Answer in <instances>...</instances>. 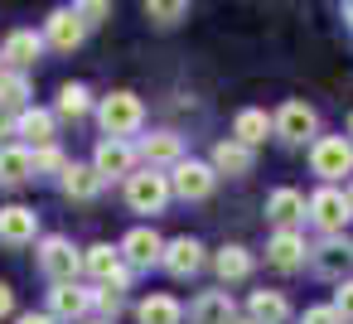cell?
Returning <instances> with one entry per match:
<instances>
[{"label": "cell", "instance_id": "cell-21", "mask_svg": "<svg viewBox=\"0 0 353 324\" xmlns=\"http://www.w3.org/2000/svg\"><path fill=\"white\" fill-rule=\"evenodd\" d=\"M141 155H145L150 170H155V165H179V160H184V145H179L174 131H155V136L141 141Z\"/></svg>", "mask_w": 353, "mask_h": 324}, {"label": "cell", "instance_id": "cell-3", "mask_svg": "<svg viewBox=\"0 0 353 324\" xmlns=\"http://www.w3.org/2000/svg\"><path fill=\"white\" fill-rule=\"evenodd\" d=\"M170 179L165 174H155V170H141V174H131L126 179V203L136 208V213H160L165 203H170Z\"/></svg>", "mask_w": 353, "mask_h": 324}, {"label": "cell", "instance_id": "cell-36", "mask_svg": "<svg viewBox=\"0 0 353 324\" xmlns=\"http://www.w3.org/2000/svg\"><path fill=\"white\" fill-rule=\"evenodd\" d=\"M10 310H15V290H10L6 281H0V319H6Z\"/></svg>", "mask_w": 353, "mask_h": 324}, {"label": "cell", "instance_id": "cell-45", "mask_svg": "<svg viewBox=\"0 0 353 324\" xmlns=\"http://www.w3.org/2000/svg\"><path fill=\"white\" fill-rule=\"evenodd\" d=\"M247 324H252V319H247Z\"/></svg>", "mask_w": 353, "mask_h": 324}, {"label": "cell", "instance_id": "cell-18", "mask_svg": "<svg viewBox=\"0 0 353 324\" xmlns=\"http://www.w3.org/2000/svg\"><path fill=\"white\" fill-rule=\"evenodd\" d=\"M189 324H237L232 319V295L228 290H203L189 305Z\"/></svg>", "mask_w": 353, "mask_h": 324}, {"label": "cell", "instance_id": "cell-1", "mask_svg": "<svg viewBox=\"0 0 353 324\" xmlns=\"http://www.w3.org/2000/svg\"><path fill=\"white\" fill-rule=\"evenodd\" d=\"M97 121H102L107 141H126V136H136V131H141L145 107H141V97H136V92H112V97H102V102H97Z\"/></svg>", "mask_w": 353, "mask_h": 324}, {"label": "cell", "instance_id": "cell-30", "mask_svg": "<svg viewBox=\"0 0 353 324\" xmlns=\"http://www.w3.org/2000/svg\"><path fill=\"white\" fill-rule=\"evenodd\" d=\"M88 107H92V92L83 83H63L59 88V117H83Z\"/></svg>", "mask_w": 353, "mask_h": 324}, {"label": "cell", "instance_id": "cell-29", "mask_svg": "<svg viewBox=\"0 0 353 324\" xmlns=\"http://www.w3.org/2000/svg\"><path fill=\"white\" fill-rule=\"evenodd\" d=\"M0 107H6V112H25L30 107V78L25 73H6V78H0Z\"/></svg>", "mask_w": 353, "mask_h": 324}, {"label": "cell", "instance_id": "cell-8", "mask_svg": "<svg viewBox=\"0 0 353 324\" xmlns=\"http://www.w3.org/2000/svg\"><path fill=\"white\" fill-rule=\"evenodd\" d=\"M310 218H314V223H319L329 237H339V232H343V223L353 218V208H348V194H339V189H329V184H324V189L310 199Z\"/></svg>", "mask_w": 353, "mask_h": 324}, {"label": "cell", "instance_id": "cell-13", "mask_svg": "<svg viewBox=\"0 0 353 324\" xmlns=\"http://www.w3.org/2000/svg\"><path fill=\"white\" fill-rule=\"evenodd\" d=\"M170 276H179V281H189V276H199L203 271V247L194 242V237H174V242H165V261H160Z\"/></svg>", "mask_w": 353, "mask_h": 324}, {"label": "cell", "instance_id": "cell-4", "mask_svg": "<svg viewBox=\"0 0 353 324\" xmlns=\"http://www.w3.org/2000/svg\"><path fill=\"white\" fill-rule=\"evenodd\" d=\"M78 266H83V256L73 252V242H68V237H59V232H54V237H44V242H39V271H44L54 285L73 281V276H78Z\"/></svg>", "mask_w": 353, "mask_h": 324}, {"label": "cell", "instance_id": "cell-16", "mask_svg": "<svg viewBox=\"0 0 353 324\" xmlns=\"http://www.w3.org/2000/svg\"><path fill=\"white\" fill-rule=\"evenodd\" d=\"M15 136H25L34 150H49V145H54V112H44V107H25V112L15 117Z\"/></svg>", "mask_w": 353, "mask_h": 324}, {"label": "cell", "instance_id": "cell-41", "mask_svg": "<svg viewBox=\"0 0 353 324\" xmlns=\"http://www.w3.org/2000/svg\"><path fill=\"white\" fill-rule=\"evenodd\" d=\"M88 324H112V319H88Z\"/></svg>", "mask_w": 353, "mask_h": 324}, {"label": "cell", "instance_id": "cell-2", "mask_svg": "<svg viewBox=\"0 0 353 324\" xmlns=\"http://www.w3.org/2000/svg\"><path fill=\"white\" fill-rule=\"evenodd\" d=\"M310 170H314L319 179L353 174V141H343V136H319L314 150H310Z\"/></svg>", "mask_w": 353, "mask_h": 324}, {"label": "cell", "instance_id": "cell-37", "mask_svg": "<svg viewBox=\"0 0 353 324\" xmlns=\"http://www.w3.org/2000/svg\"><path fill=\"white\" fill-rule=\"evenodd\" d=\"M78 15H83V25H97L107 15V6H78Z\"/></svg>", "mask_w": 353, "mask_h": 324}, {"label": "cell", "instance_id": "cell-17", "mask_svg": "<svg viewBox=\"0 0 353 324\" xmlns=\"http://www.w3.org/2000/svg\"><path fill=\"white\" fill-rule=\"evenodd\" d=\"M310 213V203H305V194H295V189H276L271 199H266V218L271 223H281V232H295V223Z\"/></svg>", "mask_w": 353, "mask_h": 324}, {"label": "cell", "instance_id": "cell-10", "mask_svg": "<svg viewBox=\"0 0 353 324\" xmlns=\"http://www.w3.org/2000/svg\"><path fill=\"white\" fill-rule=\"evenodd\" d=\"M83 34H88V25H83L78 10H54L49 25H44V44L59 49V54H73V49L83 44Z\"/></svg>", "mask_w": 353, "mask_h": 324}, {"label": "cell", "instance_id": "cell-33", "mask_svg": "<svg viewBox=\"0 0 353 324\" xmlns=\"http://www.w3.org/2000/svg\"><path fill=\"white\" fill-rule=\"evenodd\" d=\"M300 324H343V319H339L334 305H310V310L300 314Z\"/></svg>", "mask_w": 353, "mask_h": 324}, {"label": "cell", "instance_id": "cell-38", "mask_svg": "<svg viewBox=\"0 0 353 324\" xmlns=\"http://www.w3.org/2000/svg\"><path fill=\"white\" fill-rule=\"evenodd\" d=\"M6 136H15V117L0 107V145H6Z\"/></svg>", "mask_w": 353, "mask_h": 324}, {"label": "cell", "instance_id": "cell-44", "mask_svg": "<svg viewBox=\"0 0 353 324\" xmlns=\"http://www.w3.org/2000/svg\"><path fill=\"white\" fill-rule=\"evenodd\" d=\"M348 136H353V117H348Z\"/></svg>", "mask_w": 353, "mask_h": 324}, {"label": "cell", "instance_id": "cell-14", "mask_svg": "<svg viewBox=\"0 0 353 324\" xmlns=\"http://www.w3.org/2000/svg\"><path fill=\"white\" fill-rule=\"evenodd\" d=\"M92 310V290H83L78 281H63L49 290V314L54 319H83Z\"/></svg>", "mask_w": 353, "mask_h": 324}, {"label": "cell", "instance_id": "cell-32", "mask_svg": "<svg viewBox=\"0 0 353 324\" xmlns=\"http://www.w3.org/2000/svg\"><path fill=\"white\" fill-rule=\"evenodd\" d=\"M92 305L107 314V319H117L121 310H126V300H121V290H112V285H102V290H92Z\"/></svg>", "mask_w": 353, "mask_h": 324}, {"label": "cell", "instance_id": "cell-34", "mask_svg": "<svg viewBox=\"0 0 353 324\" xmlns=\"http://www.w3.org/2000/svg\"><path fill=\"white\" fill-rule=\"evenodd\" d=\"M39 170H59V174L68 170V165H63V155H59V145H49V150H34V174H39Z\"/></svg>", "mask_w": 353, "mask_h": 324}, {"label": "cell", "instance_id": "cell-39", "mask_svg": "<svg viewBox=\"0 0 353 324\" xmlns=\"http://www.w3.org/2000/svg\"><path fill=\"white\" fill-rule=\"evenodd\" d=\"M15 324H54V314H34V310H30V314H20Z\"/></svg>", "mask_w": 353, "mask_h": 324}, {"label": "cell", "instance_id": "cell-43", "mask_svg": "<svg viewBox=\"0 0 353 324\" xmlns=\"http://www.w3.org/2000/svg\"><path fill=\"white\" fill-rule=\"evenodd\" d=\"M0 78H6V59H0Z\"/></svg>", "mask_w": 353, "mask_h": 324}, {"label": "cell", "instance_id": "cell-27", "mask_svg": "<svg viewBox=\"0 0 353 324\" xmlns=\"http://www.w3.org/2000/svg\"><path fill=\"white\" fill-rule=\"evenodd\" d=\"M314 266H319L324 276H343V271L353 266V242H348V237H329V242L319 247Z\"/></svg>", "mask_w": 353, "mask_h": 324}, {"label": "cell", "instance_id": "cell-42", "mask_svg": "<svg viewBox=\"0 0 353 324\" xmlns=\"http://www.w3.org/2000/svg\"><path fill=\"white\" fill-rule=\"evenodd\" d=\"M348 208H353V184H348Z\"/></svg>", "mask_w": 353, "mask_h": 324}, {"label": "cell", "instance_id": "cell-35", "mask_svg": "<svg viewBox=\"0 0 353 324\" xmlns=\"http://www.w3.org/2000/svg\"><path fill=\"white\" fill-rule=\"evenodd\" d=\"M334 310H339V319H353V281H343V285H339Z\"/></svg>", "mask_w": 353, "mask_h": 324}, {"label": "cell", "instance_id": "cell-11", "mask_svg": "<svg viewBox=\"0 0 353 324\" xmlns=\"http://www.w3.org/2000/svg\"><path fill=\"white\" fill-rule=\"evenodd\" d=\"M314 126H319V117H314V107H305V102H285V107L276 112V136H281V141H290V145L310 141V136H314Z\"/></svg>", "mask_w": 353, "mask_h": 324}, {"label": "cell", "instance_id": "cell-9", "mask_svg": "<svg viewBox=\"0 0 353 324\" xmlns=\"http://www.w3.org/2000/svg\"><path fill=\"white\" fill-rule=\"evenodd\" d=\"M39 237V213L25 208V203H10V208H0V242L6 247H30Z\"/></svg>", "mask_w": 353, "mask_h": 324}, {"label": "cell", "instance_id": "cell-6", "mask_svg": "<svg viewBox=\"0 0 353 324\" xmlns=\"http://www.w3.org/2000/svg\"><path fill=\"white\" fill-rule=\"evenodd\" d=\"M83 266H88V271H92L102 285H112V290H126V285H131V266L121 261V247H107V242H97V247H88Z\"/></svg>", "mask_w": 353, "mask_h": 324}, {"label": "cell", "instance_id": "cell-26", "mask_svg": "<svg viewBox=\"0 0 353 324\" xmlns=\"http://www.w3.org/2000/svg\"><path fill=\"white\" fill-rule=\"evenodd\" d=\"M213 170H218V174H252V150H247L242 141H218Z\"/></svg>", "mask_w": 353, "mask_h": 324}, {"label": "cell", "instance_id": "cell-15", "mask_svg": "<svg viewBox=\"0 0 353 324\" xmlns=\"http://www.w3.org/2000/svg\"><path fill=\"white\" fill-rule=\"evenodd\" d=\"M39 54H44V34H34V30H10L6 44H0V59L15 63V73L30 68V63H39Z\"/></svg>", "mask_w": 353, "mask_h": 324}, {"label": "cell", "instance_id": "cell-23", "mask_svg": "<svg viewBox=\"0 0 353 324\" xmlns=\"http://www.w3.org/2000/svg\"><path fill=\"white\" fill-rule=\"evenodd\" d=\"M276 131V121L266 117V112H256V107H247V112H237V121H232V136L252 150V145H261L266 136Z\"/></svg>", "mask_w": 353, "mask_h": 324}, {"label": "cell", "instance_id": "cell-22", "mask_svg": "<svg viewBox=\"0 0 353 324\" xmlns=\"http://www.w3.org/2000/svg\"><path fill=\"white\" fill-rule=\"evenodd\" d=\"M247 310H252V324H285L290 319V305L281 290H252Z\"/></svg>", "mask_w": 353, "mask_h": 324}, {"label": "cell", "instance_id": "cell-19", "mask_svg": "<svg viewBox=\"0 0 353 324\" xmlns=\"http://www.w3.org/2000/svg\"><path fill=\"white\" fill-rule=\"evenodd\" d=\"M305 237L300 232H276L271 237V247H266V261L276 266V271H295V266H305Z\"/></svg>", "mask_w": 353, "mask_h": 324}, {"label": "cell", "instance_id": "cell-5", "mask_svg": "<svg viewBox=\"0 0 353 324\" xmlns=\"http://www.w3.org/2000/svg\"><path fill=\"white\" fill-rule=\"evenodd\" d=\"M121 261H126L131 271L160 266V261H165V242H160V232H155V227H131V232L121 237Z\"/></svg>", "mask_w": 353, "mask_h": 324}, {"label": "cell", "instance_id": "cell-12", "mask_svg": "<svg viewBox=\"0 0 353 324\" xmlns=\"http://www.w3.org/2000/svg\"><path fill=\"white\" fill-rule=\"evenodd\" d=\"M92 170L102 174V184H107V179H121V174L131 179V170H136V150H131L126 141H102L97 155H92Z\"/></svg>", "mask_w": 353, "mask_h": 324}, {"label": "cell", "instance_id": "cell-40", "mask_svg": "<svg viewBox=\"0 0 353 324\" xmlns=\"http://www.w3.org/2000/svg\"><path fill=\"white\" fill-rule=\"evenodd\" d=\"M343 20H348V25H353V6H348V10H343Z\"/></svg>", "mask_w": 353, "mask_h": 324}, {"label": "cell", "instance_id": "cell-25", "mask_svg": "<svg viewBox=\"0 0 353 324\" xmlns=\"http://www.w3.org/2000/svg\"><path fill=\"white\" fill-rule=\"evenodd\" d=\"M136 319L141 324H184V305L174 295H150V300H141Z\"/></svg>", "mask_w": 353, "mask_h": 324}, {"label": "cell", "instance_id": "cell-20", "mask_svg": "<svg viewBox=\"0 0 353 324\" xmlns=\"http://www.w3.org/2000/svg\"><path fill=\"white\" fill-rule=\"evenodd\" d=\"M30 174H34L30 145H0V184H25Z\"/></svg>", "mask_w": 353, "mask_h": 324}, {"label": "cell", "instance_id": "cell-7", "mask_svg": "<svg viewBox=\"0 0 353 324\" xmlns=\"http://www.w3.org/2000/svg\"><path fill=\"white\" fill-rule=\"evenodd\" d=\"M213 184H218V170L203 165V160H179L174 174H170V189H174L179 199H208Z\"/></svg>", "mask_w": 353, "mask_h": 324}, {"label": "cell", "instance_id": "cell-31", "mask_svg": "<svg viewBox=\"0 0 353 324\" xmlns=\"http://www.w3.org/2000/svg\"><path fill=\"white\" fill-rule=\"evenodd\" d=\"M145 15H150L155 25H174V20H184V15H189V6H184V0H170V6H165V0H150Z\"/></svg>", "mask_w": 353, "mask_h": 324}, {"label": "cell", "instance_id": "cell-28", "mask_svg": "<svg viewBox=\"0 0 353 324\" xmlns=\"http://www.w3.org/2000/svg\"><path fill=\"white\" fill-rule=\"evenodd\" d=\"M213 266H218L223 281H247V276H252V252H247V247H223V252L213 256Z\"/></svg>", "mask_w": 353, "mask_h": 324}, {"label": "cell", "instance_id": "cell-24", "mask_svg": "<svg viewBox=\"0 0 353 324\" xmlns=\"http://www.w3.org/2000/svg\"><path fill=\"white\" fill-rule=\"evenodd\" d=\"M63 194L78 199V203H88V199L102 194V174H97L92 165H68V170H63Z\"/></svg>", "mask_w": 353, "mask_h": 324}]
</instances>
